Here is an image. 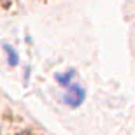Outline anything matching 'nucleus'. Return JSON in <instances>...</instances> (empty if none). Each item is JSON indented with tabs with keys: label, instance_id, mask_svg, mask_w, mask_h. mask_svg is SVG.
<instances>
[{
	"label": "nucleus",
	"instance_id": "obj_1",
	"mask_svg": "<svg viewBox=\"0 0 135 135\" xmlns=\"http://www.w3.org/2000/svg\"><path fill=\"white\" fill-rule=\"evenodd\" d=\"M61 100H63L65 105H69V107H72V109L81 107L83 102L86 100V90L79 84V83H72L70 86L65 88V93H63V97H61Z\"/></svg>",
	"mask_w": 135,
	"mask_h": 135
},
{
	"label": "nucleus",
	"instance_id": "obj_2",
	"mask_svg": "<svg viewBox=\"0 0 135 135\" xmlns=\"http://www.w3.org/2000/svg\"><path fill=\"white\" fill-rule=\"evenodd\" d=\"M74 79H75V70L74 69H65L63 72H56L55 74V81L60 86H63V88L70 86L72 83H75Z\"/></svg>",
	"mask_w": 135,
	"mask_h": 135
},
{
	"label": "nucleus",
	"instance_id": "obj_3",
	"mask_svg": "<svg viewBox=\"0 0 135 135\" xmlns=\"http://www.w3.org/2000/svg\"><path fill=\"white\" fill-rule=\"evenodd\" d=\"M4 53H5V58H7V63L11 67L20 65V55H18V51L11 44H4Z\"/></svg>",
	"mask_w": 135,
	"mask_h": 135
}]
</instances>
